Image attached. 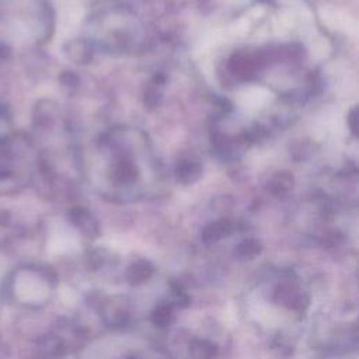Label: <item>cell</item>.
I'll use <instances>...</instances> for the list:
<instances>
[{"mask_svg": "<svg viewBox=\"0 0 359 359\" xmlns=\"http://www.w3.org/2000/svg\"><path fill=\"white\" fill-rule=\"evenodd\" d=\"M11 55V49L4 42H0V60L7 59Z\"/></svg>", "mask_w": 359, "mask_h": 359, "instance_id": "obj_1", "label": "cell"}]
</instances>
